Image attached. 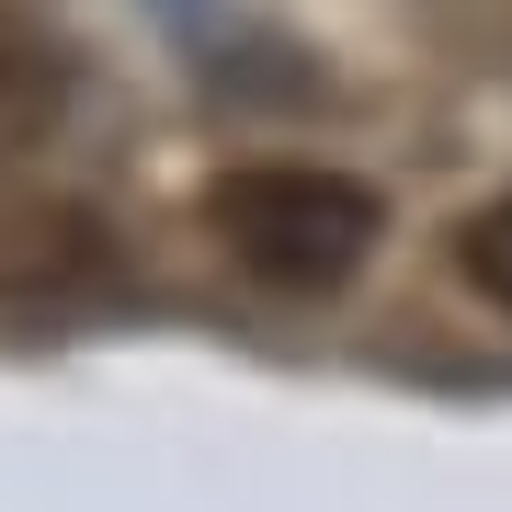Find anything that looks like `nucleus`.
<instances>
[{
    "label": "nucleus",
    "mask_w": 512,
    "mask_h": 512,
    "mask_svg": "<svg viewBox=\"0 0 512 512\" xmlns=\"http://www.w3.org/2000/svg\"><path fill=\"white\" fill-rule=\"evenodd\" d=\"M194 217H205V239H217L251 285H285V296L353 285V274L376 262V239H387L376 183L319 171V160H239V171L205 183Z\"/></svg>",
    "instance_id": "f257e3e1"
},
{
    "label": "nucleus",
    "mask_w": 512,
    "mask_h": 512,
    "mask_svg": "<svg viewBox=\"0 0 512 512\" xmlns=\"http://www.w3.org/2000/svg\"><path fill=\"white\" fill-rule=\"evenodd\" d=\"M456 274L478 285V296H490V308L512 319V194H490V205H478V217L456 228Z\"/></svg>",
    "instance_id": "7ed1b4c3"
},
{
    "label": "nucleus",
    "mask_w": 512,
    "mask_h": 512,
    "mask_svg": "<svg viewBox=\"0 0 512 512\" xmlns=\"http://www.w3.org/2000/svg\"><path fill=\"white\" fill-rule=\"evenodd\" d=\"M57 103H69V57L46 35H23V23H0V160L35 148L57 126Z\"/></svg>",
    "instance_id": "f03ea898"
}]
</instances>
